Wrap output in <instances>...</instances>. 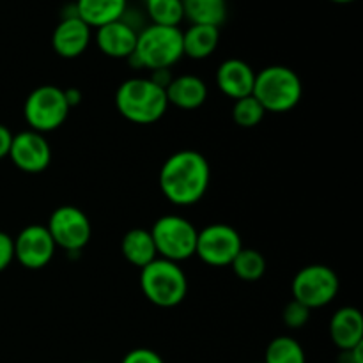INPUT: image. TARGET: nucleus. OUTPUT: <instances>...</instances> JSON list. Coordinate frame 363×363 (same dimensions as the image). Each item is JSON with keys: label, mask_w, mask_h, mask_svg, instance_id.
Segmentation results:
<instances>
[{"label": "nucleus", "mask_w": 363, "mask_h": 363, "mask_svg": "<svg viewBox=\"0 0 363 363\" xmlns=\"http://www.w3.org/2000/svg\"><path fill=\"white\" fill-rule=\"evenodd\" d=\"M140 289L152 305L172 308L186 298L188 279L177 262L158 257L140 269Z\"/></svg>", "instance_id": "obj_5"}, {"label": "nucleus", "mask_w": 363, "mask_h": 363, "mask_svg": "<svg viewBox=\"0 0 363 363\" xmlns=\"http://www.w3.org/2000/svg\"><path fill=\"white\" fill-rule=\"evenodd\" d=\"M216 87L230 99H241L252 94L255 84V71L241 59H227L216 69Z\"/></svg>", "instance_id": "obj_15"}, {"label": "nucleus", "mask_w": 363, "mask_h": 363, "mask_svg": "<svg viewBox=\"0 0 363 363\" xmlns=\"http://www.w3.org/2000/svg\"><path fill=\"white\" fill-rule=\"evenodd\" d=\"M64 96H66V101H67V105H69V108L80 105V101H82L80 89H77V87L64 89Z\"/></svg>", "instance_id": "obj_31"}, {"label": "nucleus", "mask_w": 363, "mask_h": 363, "mask_svg": "<svg viewBox=\"0 0 363 363\" xmlns=\"http://www.w3.org/2000/svg\"><path fill=\"white\" fill-rule=\"evenodd\" d=\"M183 13L191 25L218 27L227 20V0H181Z\"/></svg>", "instance_id": "obj_21"}, {"label": "nucleus", "mask_w": 363, "mask_h": 363, "mask_svg": "<svg viewBox=\"0 0 363 363\" xmlns=\"http://www.w3.org/2000/svg\"><path fill=\"white\" fill-rule=\"evenodd\" d=\"M330 339L340 351L363 342V318L357 307H340L330 319Z\"/></svg>", "instance_id": "obj_16"}, {"label": "nucleus", "mask_w": 363, "mask_h": 363, "mask_svg": "<svg viewBox=\"0 0 363 363\" xmlns=\"http://www.w3.org/2000/svg\"><path fill=\"white\" fill-rule=\"evenodd\" d=\"M145 13L152 25L162 27H179L184 20L181 0H145Z\"/></svg>", "instance_id": "obj_24"}, {"label": "nucleus", "mask_w": 363, "mask_h": 363, "mask_svg": "<svg viewBox=\"0 0 363 363\" xmlns=\"http://www.w3.org/2000/svg\"><path fill=\"white\" fill-rule=\"evenodd\" d=\"M121 363H165L163 358L160 357L156 351L149 350V347H137L131 350L130 353L124 354Z\"/></svg>", "instance_id": "obj_27"}, {"label": "nucleus", "mask_w": 363, "mask_h": 363, "mask_svg": "<svg viewBox=\"0 0 363 363\" xmlns=\"http://www.w3.org/2000/svg\"><path fill=\"white\" fill-rule=\"evenodd\" d=\"M55 247L67 252H80L91 241L92 225L89 216L77 206H60L46 223Z\"/></svg>", "instance_id": "obj_10"}, {"label": "nucleus", "mask_w": 363, "mask_h": 363, "mask_svg": "<svg viewBox=\"0 0 363 363\" xmlns=\"http://www.w3.org/2000/svg\"><path fill=\"white\" fill-rule=\"evenodd\" d=\"M340 363H363V342L351 350L340 351Z\"/></svg>", "instance_id": "obj_29"}, {"label": "nucleus", "mask_w": 363, "mask_h": 363, "mask_svg": "<svg viewBox=\"0 0 363 363\" xmlns=\"http://www.w3.org/2000/svg\"><path fill=\"white\" fill-rule=\"evenodd\" d=\"M291 289H293V300L314 311V308L326 307L335 300L340 282L337 273L330 266L308 264L294 275Z\"/></svg>", "instance_id": "obj_8"}, {"label": "nucleus", "mask_w": 363, "mask_h": 363, "mask_svg": "<svg viewBox=\"0 0 363 363\" xmlns=\"http://www.w3.org/2000/svg\"><path fill=\"white\" fill-rule=\"evenodd\" d=\"M117 112L135 124H152L169 108L165 89L151 78H128L116 92Z\"/></svg>", "instance_id": "obj_2"}, {"label": "nucleus", "mask_w": 363, "mask_h": 363, "mask_svg": "<svg viewBox=\"0 0 363 363\" xmlns=\"http://www.w3.org/2000/svg\"><path fill=\"white\" fill-rule=\"evenodd\" d=\"M14 261V238L0 230V272L7 269Z\"/></svg>", "instance_id": "obj_28"}, {"label": "nucleus", "mask_w": 363, "mask_h": 363, "mask_svg": "<svg viewBox=\"0 0 363 363\" xmlns=\"http://www.w3.org/2000/svg\"><path fill=\"white\" fill-rule=\"evenodd\" d=\"M220 43V28L213 25H191L183 32V55L202 60L215 53Z\"/></svg>", "instance_id": "obj_20"}, {"label": "nucleus", "mask_w": 363, "mask_h": 363, "mask_svg": "<svg viewBox=\"0 0 363 363\" xmlns=\"http://www.w3.org/2000/svg\"><path fill=\"white\" fill-rule=\"evenodd\" d=\"M311 312H312L311 308L305 307L303 303H300V301H296V300H291L289 303L284 307L282 319H284V323H286L287 328L300 330V328H303L308 321H311Z\"/></svg>", "instance_id": "obj_26"}, {"label": "nucleus", "mask_w": 363, "mask_h": 363, "mask_svg": "<svg viewBox=\"0 0 363 363\" xmlns=\"http://www.w3.org/2000/svg\"><path fill=\"white\" fill-rule=\"evenodd\" d=\"M9 158L21 172L39 174L48 169L52 162V147L45 135L38 131H20L13 135Z\"/></svg>", "instance_id": "obj_12"}, {"label": "nucleus", "mask_w": 363, "mask_h": 363, "mask_svg": "<svg viewBox=\"0 0 363 363\" xmlns=\"http://www.w3.org/2000/svg\"><path fill=\"white\" fill-rule=\"evenodd\" d=\"M262 363H307V357L296 339L289 335L275 337L268 344Z\"/></svg>", "instance_id": "obj_22"}, {"label": "nucleus", "mask_w": 363, "mask_h": 363, "mask_svg": "<svg viewBox=\"0 0 363 363\" xmlns=\"http://www.w3.org/2000/svg\"><path fill=\"white\" fill-rule=\"evenodd\" d=\"M69 110L64 89L57 85H39L25 99L23 116L32 131L48 133L66 123Z\"/></svg>", "instance_id": "obj_7"}, {"label": "nucleus", "mask_w": 363, "mask_h": 363, "mask_svg": "<svg viewBox=\"0 0 363 363\" xmlns=\"http://www.w3.org/2000/svg\"><path fill=\"white\" fill-rule=\"evenodd\" d=\"M243 248L240 233L227 223H211L199 230L195 255L202 262L215 268L230 266L240 250Z\"/></svg>", "instance_id": "obj_9"}, {"label": "nucleus", "mask_w": 363, "mask_h": 363, "mask_svg": "<svg viewBox=\"0 0 363 363\" xmlns=\"http://www.w3.org/2000/svg\"><path fill=\"white\" fill-rule=\"evenodd\" d=\"M303 85L294 69L287 66H268L255 73L252 96L262 105L266 112L284 113L300 103Z\"/></svg>", "instance_id": "obj_4"}, {"label": "nucleus", "mask_w": 363, "mask_h": 363, "mask_svg": "<svg viewBox=\"0 0 363 363\" xmlns=\"http://www.w3.org/2000/svg\"><path fill=\"white\" fill-rule=\"evenodd\" d=\"M183 57V32L179 27L151 23L138 32L135 52L128 60L137 67L160 71L170 69Z\"/></svg>", "instance_id": "obj_3"}, {"label": "nucleus", "mask_w": 363, "mask_h": 363, "mask_svg": "<svg viewBox=\"0 0 363 363\" xmlns=\"http://www.w3.org/2000/svg\"><path fill=\"white\" fill-rule=\"evenodd\" d=\"M128 0H77V16L89 27L99 28L126 16Z\"/></svg>", "instance_id": "obj_18"}, {"label": "nucleus", "mask_w": 363, "mask_h": 363, "mask_svg": "<svg viewBox=\"0 0 363 363\" xmlns=\"http://www.w3.org/2000/svg\"><path fill=\"white\" fill-rule=\"evenodd\" d=\"M11 142H13V133L7 126L0 124V160L7 158L9 156Z\"/></svg>", "instance_id": "obj_30"}, {"label": "nucleus", "mask_w": 363, "mask_h": 363, "mask_svg": "<svg viewBox=\"0 0 363 363\" xmlns=\"http://www.w3.org/2000/svg\"><path fill=\"white\" fill-rule=\"evenodd\" d=\"M55 243L46 225H27L14 238V259L27 269H41L52 262Z\"/></svg>", "instance_id": "obj_11"}, {"label": "nucleus", "mask_w": 363, "mask_h": 363, "mask_svg": "<svg viewBox=\"0 0 363 363\" xmlns=\"http://www.w3.org/2000/svg\"><path fill=\"white\" fill-rule=\"evenodd\" d=\"M234 275L245 282H257L266 273L264 255L254 248H241L240 254L230 262Z\"/></svg>", "instance_id": "obj_23"}, {"label": "nucleus", "mask_w": 363, "mask_h": 363, "mask_svg": "<svg viewBox=\"0 0 363 363\" xmlns=\"http://www.w3.org/2000/svg\"><path fill=\"white\" fill-rule=\"evenodd\" d=\"M121 252H123L124 259L138 269L158 259L151 233L147 229H140V227L124 234L123 241H121Z\"/></svg>", "instance_id": "obj_19"}, {"label": "nucleus", "mask_w": 363, "mask_h": 363, "mask_svg": "<svg viewBox=\"0 0 363 363\" xmlns=\"http://www.w3.org/2000/svg\"><path fill=\"white\" fill-rule=\"evenodd\" d=\"M169 105L183 110H195L208 99V85L195 74H181L170 80L165 87Z\"/></svg>", "instance_id": "obj_17"}, {"label": "nucleus", "mask_w": 363, "mask_h": 363, "mask_svg": "<svg viewBox=\"0 0 363 363\" xmlns=\"http://www.w3.org/2000/svg\"><path fill=\"white\" fill-rule=\"evenodd\" d=\"M332 2H335V4H351V2H354V0H332Z\"/></svg>", "instance_id": "obj_32"}, {"label": "nucleus", "mask_w": 363, "mask_h": 363, "mask_svg": "<svg viewBox=\"0 0 363 363\" xmlns=\"http://www.w3.org/2000/svg\"><path fill=\"white\" fill-rule=\"evenodd\" d=\"M211 181V167L204 155L183 149L163 162L160 169V190L176 206H194L206 195Z\"/></svg>", "instance_id": "obj_1"}, {"label": "nucleus", "mask_w": 363, "mask_h": 363, "mask_svg": "<svg viewBox=\"0 0 363 363\" xmlns=\"http://www.w3.org/2000/svg\"><path fill=\"white\" fill-rule=\"evenodd\" d=\"M91 30L92 28L77 14L64 16L52 34L53 50L62 59H77L87 50L92 35Z\"/></svg>", "instance_id": "obj_13"}, {"label": "nucleus", "mask_w": 363, "mask_h": 363, "mask_svg": "<svg viewBox=\"0 0 363 363\" xmlns=\"http://www.w3.org/2000/svg\"><path fill=\"white\" fill-rule=\"evenodd\" d=\"M255 363H262V362H255Z\"/></svg>", "instance_id": "obj_33"}, {"label": "nucleus", "mask_w": 363, "mask_h": 363, "mask_svg": "<svg viewBox=\"0 0 363 363\" xmlns=\"http://www.w3.org/2000/svg\"><path fill=\"white\" fill-rule=\"evenodd\" d=\"M137 28L126 20H117L96 28V45L112 59H130L137 46Z\"/></svg>", "instance_id": "obj_14"}, {"label": "nucleus", "mask_w": 363, "mask_h": 363, "mask_svg": "<svg viewBox=\"0 0 363 363\" xmlns=\"http://www.w3.org/2000/svg\"><path fill=\"white\" fill-rule=\"evenodd\" d=\"M149 233H151L152 241H155L158 257L179 264L181 261H186V259L195 255L199 230L184 216H160Z\"/></svg>", "instance_id": "obj_6"}, {"label": "nucleus", "mask_w": 363, "mask_h": 363, "mask_svg": "<svg viewBox=\"0 0 363 363\" xmlns=\"http://www.w3.org/2000/svg\"><path fill=\"white\" fill-rule=\"evenodd\" d=\"M264 113L266 110L252 94L234 101L233 119L241 128H255L264 119Z\"/></svg>", "instance_id": "obj_25"}]
</instances>
